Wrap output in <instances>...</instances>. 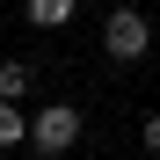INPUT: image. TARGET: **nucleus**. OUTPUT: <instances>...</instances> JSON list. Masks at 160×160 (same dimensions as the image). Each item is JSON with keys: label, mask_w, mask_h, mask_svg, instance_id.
Returning a JSON list of instances; mask_svg holds the SVG:
<instances>
[{"label": "nucleus", "mask_w": 160, "mask_h": 160, "mask_svg": "<svg viewBox=\"0 0 160 160\" xmlns=\"http://www.w3.org/2000/svg\"><path fill=\"white\" fill-rule=\"evenodd\" d=\"M29 95V66L22 58H0V102H22Z\"/></svg>", "instance_id": "nucleus-5"}, {"label": "nucleus", "mask_w": 160, "mask_h": 160, "mask_svg": "<svg viewBox=\"0 0 160 160\" xmlns=\"http://www.w3.org/2000/svg\"><path fill=\"white\" fill-rule=\"evenodd\" d=\"M29 124L37 117H22V102H0V146H29Z\"/></svg>", "instance_id": "nucleus-4"}, {"label": "nucleus", "mask_w": 160, "mask_h": 160, "mask_svg": "<svg viewBox=\"0 0 160 160\" xmlns=\"http://www.w3.org/2000/svg\"><path fill=\"white\" fill-rule=\"evenodd\" d=\"M102 8H117V0H102Z\"/></svg>", "instance_id": "nucleus-7"}, {"label": "nucleus", "mask_w": 160, "mask_h": 160, "mask_svg": "<svg viewBox=\"0 0 160 160\" xmlns=\"http://www.w3.org/2000/svg\"><path fill=\"white\" fill-rule=\"evenodd\" d=\"M22 8H29V22H37V29H66V22L80 15V0H22Z\"/></svg>", "instance_id": "nucleus-3"}, {"label": "nucleus", "mask_w": 160, "mask_h": 160, "mask_svg": "<svg viewBox=\"0 0 160 160\" xmlns=\"http://www.w3.org/2000/svg\"><path fill=\"white\" fill-rule=\"evenodd\" d=\"M102 51H109L117 66H138L146 51H153V22H146L138 8H124V0H117V8L102 15Z\"/></svg>", "instance_id": "nucleus-1"}, {"label": "nucleus", "mask_w": 160, "mask_h": 160, "mask_svg": "<svg viewBox=\"0 0 160 160\" xmlns=\"http://www.w3.org/2000/svg\"><path fill=\"white\" fill-rule=\"evenodd\" d=\"M29 146H37V153H51V160H58V153H73V146H80V109H73V102H51V109H37Z\"/></svg>", "instance_id": "nucleus-2"}, {"label": "nucleus", "mask_w": 160, "mask_h": 160, "mask_svg": "<svg viewBox=\"0 0 160 160\" xmlns=\"http://www.w3.org/2000/svg\"><path fill=\"white\" fill-rule=\"evenodd\" d=\"M138 138H146V153H160V109L146 117V131H138Z\"/></svg>", "instance_id": "nucleus-6"}]
</instances>
